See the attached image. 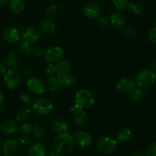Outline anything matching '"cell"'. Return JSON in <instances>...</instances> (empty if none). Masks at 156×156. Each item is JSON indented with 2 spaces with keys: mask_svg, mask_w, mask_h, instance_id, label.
Here are the masks:
<instances>
[{
  "mask_svg": "<svg viewBox=\"0 0 156 156\" xmlns=\"http://www.w3.org/2000/svg\"><path fill=\"white\" fill-rule=\"evenodd\" d=\"M74 146V138L67 132L59 133L53 140V148L61 155H65L71 152Z\"/></svg>",
  "mask_w": 156,
  "mask_h": 156,
  "instance_id": "1",
  "label": "cell"
},
{
  "mask_svg": "<svg viewBox=\"0 0 156 156\" xmlns=\"http://www.w3.org/2000/svg\"><path fill=\"white\" fill-rule=\"evenodd\" d=\"M74 101L76 106L85 110L94 105V96L90 90L83 88L76 92Z\"/></svg>",
  "mask_w": 156,
  "mask_h": 156,
  "instance_id": "2",
  "label": "cell"
},
{
  "mask_svg": "<svg viewBox=\"0 0 156 156\" xmlns=\"http://www.w3.org/2000/svg\"><path fill=\"white\" fill-rule=\"evenodd\" d=\"M135 81L140 89H148L155 82L156 74L152 69H143L137 74Z\"/></svg>",
  "mask_w": 156,
  "mask_h": 156,
  "instance_id": "3",
  "label": "cell"
},
{
  "mask_svg": "<svg viewBox=\"0 0 156 156\" xmlns=\"http://www.w3.org/2000/svg\"><path fill=\"white\" fill-rule=\"evenodd\" d=\"M96 147L102 153L111 154L117 149V142L111 136H101L96 141Z\"/></svg>",
  "mask_w": 156,
  "mask_h": 156,
  "instance_id": "4",
  "label": "cell"
},
{
  "mask_svg": "<svg viewBox=\"0 0 156 156\" xmlns=\"http://www.w3.org/2000/svg\"><path fill=\"white\" fill-rule=\"evenodd\" d=\"M4 82L6 86L10 89L18 88L21 82V76L19 72L15 69H10L4 74Z\"/></svg>",
  "mask_w": 156,
  "mask_h": 156,
  "instance_id": "5",
  "label": "cell"
},
{
  "mask_svg": "<svg viewBox=\"0 0 156 156\" xmlns=\"http://www.w3.org/2000/svg\"><path fill=\"white\" fill-rule=\"evenodd\" d=\"M53 105L51 101L46 98H39L32 103V109L37 114L45 116L51 113Z\"/></svg>",
  "mask_w": 156,
  "mask_h": 156,
  "instance_id": "6",
  "label": "cell"
},
{
  "mask_svg": "<svg viewBox=\"0 0 156 156\" xmlns=\"http://www.w3.org/2000/svg\"><path fill=\"white\" fill-rule=\"evenodd\" d=\"M63 49L59 47H50L45 50L44 58L49 63H57L64 57Z\"/></svg>",
  "mask_w": 156,
  "mask_h": 156,
  "instance_id": "7",
  "label": "cell"
},
{
  "mask_svg": "<svg viewBox=\"0 0 156 156\" xmlns=\"http://www.w3.org/2000/svg\"><path fill=\"white\" fill-rule=\"evenodd\" d=\"M75 144L78 145L82 148H85L89 146L92 143L93 137L89 132L85 130H81L76 133L73 136Z\"/></svg>",
  "mask_w": 156,
  "mask_h": 156,
  "instance_id": "8",
  "label": "cell"
},
{
  "mask_svg": "<svg viewBox=\"0 0 156 156\" xmlns=\"http://www.w3.org/2000/svg\"><path fill=\"white\" fill-rule=\"evenodd\" d=\"M26 85H27V88L29 91L35 94H42L45 91L46 88L45 84L44 83V82L39 78L37 77H31L27 79Z\"/></svg>",
  "mask_w": 156,
  "mask_h": 156,
  "instance_id": "9",
  "label": "cell"
},
{
  "mask_svg": "<svg viewBox=\"0 0 156 156\" xmlns=\"http://www.w3.org/2000/svg\"><path fill=\"white\" fill-rule=\"evenodd\" d=\"M70 113L73 114V119L75 123L79 126H85L87 124L88 120V117L87 114L85 113V110L79 108V107L73 105L69 108Z\"/></svg>",
  "mask_w": 156,
  "mask_h": 156,
  "instance_id": "10",
  "label": "cell"
},
{
  "mask_svg": "<svg viewBox=\"0 0 156 156\" xmlns=\"http://www.w3.org/2000/svg\"><path fill=\"white\" fill-rule=\"evenodd\" d=\"M20 35L24 41L33 43L39 39L41 34L36 27H32V26H27L21 30Z\"/></svg>",
  "mask_w": 156,
  "mask_h": 156,
  "instance_id": "11",
  "label": "cell"
},
{
  "mask_svg": "<svg viewBox=\"0 0 156 156\" xmlns=\"http://www.w3.org/2000/svg\"><path fill=\"white\" fill-rule=\"evenodd\" d=\"M82 12L86 18L90 19H94L99 16L100 9L95 3L87 2L82 7Z\"/></svg>",
  "mask_w": 156,
  "mask_h": 156,
  "instance_id": "12",
  "label": "cell"
},
{
  "mask_svg": "<svg viewBox=\"0 0 156 156\" xmlns=\"http://www.w3.org/2000/svg\"><path fill=\"white\" fill-rule=\"evenodd\" d=\"M136 81L130 77L122 78L117 83V89L125 93H129L134 88H136Z\"/></svg>",
  "mask_w": 156,
  "mask_h": 156,
  "instance_id": "13",
  "label": "cell"
},
{
  "mask_svg": "<svg viewBox=\"0 0 156 156\" xmlns=\"http://www.w3.org/2000/svg\"><path fill=\"white\" fill-rule=\"evenodd\" d=\"M18 150V141L15 139H9L3 145L2 152L5 156H14Z\"/></svg>",
  "mask_w": 156,
  "mask_h": 156,
  "instance_id": "14",
  "label": "cell"
},
{
  "mask_svg": "<svg viewBox=\"0 0 156 156\" xmlns=\"http://www.w3.org/2000/svg\"><path fill=\"white\" fill-rule=\"evenodd\" d=\"M58 82H59V87L64 88H69L76 85V79L74 76L70 74L69 73H64V74L58 75Z\"/></svg>",
  "mask_w": 156,
  "mask_h": 156,
  "instance_id": "15",
  "label": "cell"
},
{
  "mask_svg": "<svg viewBox=\"0 0 156 156\" xmlns=\"http://www.w3.org/2000/svg\"><path fill=\"white\" fill-rule=\"evenodd\" d=\"M3 38L9 44H16L21 38L19 31L15 27H8L3 31Z\"/></svg>",
  "mask_w": 156,
  "mask_h": 156,
  "instance_id": "16",
  "label": "cell"
},
{
  "mask_svg": "<svg viewBox=\"0 0 156 156\" xmlns=\"http://www.w3.org/2000/svg\"><path fill=\"white\" fill-rule=\"evenodd\" d=\"M109 21L114 27L120 29L125 25L126 18L122 12H114L110 16Z\"/></svg>",
  "mask_w": 156,
  "mask_h": 156,
  "instance_id": "17",
  "label": "cell"
},
{
  "mask_svg": "<svg viewBox=\"0 0 156 156\" xmlns=\"http://www.w3.org/2000/svg\"><path fill=\"white\" fill-rule=\"evenodd\" d=\"M50 126H51V129L57 134L67 132L69 129L68 122L62 119H53L51 121Z\"/></svg>",
  "mask_w": 156,
  "mask_h": 156,
  "instance_id": "18",
  "label": "cell"
},
{
  "mask_svg": "<svg viewBox=\"0 0 156 156\" xmlns=\"http://www.w3.org/2000/svg\"><path fill=\"white\" fill-rule=\"evenodd\" d=\"M18 129V123L15 120H6L0 124V130L5 134H14Z\"/></svg>",
  "mask_w": 156,
  "mask_h": 156,
  "instance_id": "19",
  "label": "cell"
},
{
  "mask_svg": "<svg viewBox=\"0 0 156 156\" xmlns=\"http://www.w3.org/2000/svg\"><path fill=\"white\" fill-rule=\"evenodd\" d=\"M46 154L45 146L41 143H33L27 149L28 156H44Z\"/></svg>",
  "mask_w": 156,
  "mask_h": 156,
  "instance_id": "20",
  "label": "cell"
},
{
  "mask_svg": "<svg viewBox=\"0 0 156 156\" xmlns=\"http://www.w3.org/2000/svg\"><path fill=\"white\" fill-rule=\"evenodd\" d=\"M40 28L42 30L44 33L50 34L53 33L55 31V26L54 21L51 19L50 18H44L40 22Z\"/></svg>",
  "mask_w": 156,
  "mask_h": 156,
  "instance_id": "21",
  "label": "cell"
},
{
  "mask_svg": "<svg viewBox=\"0 0 156 156\" xmlns=\"http://www.w3.org/2000/svg\"><path fill=\"white\" fill-rule=\"evenodd\" d=\"M72 69L71 62L69 59H63L57 62L56 65V74L61 75L64 73H69Z\"/></svg>",
  "mask_w": 156,
  "mask_h": 156,
  "instance_id": "22",
  "label": "cell"
},
{
  "mask_svg": "<svg viewBox=\"0 0 156 156\" xmlns=\"http://www.w3.org/2000/svg\"><path fill=\"white\" fill-rule=\"evenodd\" d=\"M30 110L27 107H21L15 113V119L18 122H25L30 117Z\"/></svg>",
  "mask_w": 156,
  "mask_h": 156,
  "instance_id": "23",
  "label": "cell"
},
{
  "mask_svg": "<svg viewBox=\"0 0 156 156\" xmlns=\"http://www.w3.org/2000/svg\"><path fill=\"white\" fill-rule=\"evenodd\" d=\"M17 59H18V58H17L16 54L13 52H9L5 56V65L7 66L10 69H17L18 68Z\"/></svg>",
  "mask_w": 156,
  "mask_h": 156,
  "instance_id": "24",
  "label": "cell"
},
{
  "mask_svg": "<svg viewBox=\"0 0 156 156\" xmlns=\"http://www.w3.org/2000/svg\"><path fill=\"white\" fill-rule=\"evenodd\" d=\"M25 4L24 0H10L9 8L14 13L19 14L24 11Z\"/></svg>",
  "mask_w": 156,
  "mask_h": 156,
  "instance_id": "25",
  "label": "cell"
},
{
  "mask_svg": "<svg viewBox=\"0 0 156 156\" xmlns=\"http://www.w3.org/2000/svg\"><path fill=\"white\" fill-rule=\"evenodd\" d=\"M132 137V132L127 127H123L117 133V140L121 143H125L130 140Z\"/></svg>",
  "mask_w": 156,
  "mask_h": 156,
  "instance_id": "26",
  "label": "cell"
},
{
  "mask_svg": "<svg viewBox=\"0 0 156 156\" xmlns=\"http://www.w3.org/2000/svg\"><path fill=\"white\" fill-rule=\"evenodd\" d=\"M34 46L32 44L31 42H29V41H24L22 40L21 43L19 44V50L23 54L25 55H30L33 53L34 50Z\"/></svg>",
  "mask_w": 156,
  "mask_h": 156,
  "instance_id": "27",
  "label": "cell"
},
{
  "mask_svg": "<svg viewBox=\"0 0 156 156\" xmlns=\"http://www.w3.org/2000/svg\"><path fill=\"white\" fill-rule=\"evenodd\" d=\"M143 98V92L140 88H134L133 91L129 93V100L131 102H136L140 101Z\"/></svg>",
  "mask_w": 156,
  "mask_h": 156,
  "instance_id": "28",
  "label": "cell"
},
{
  "mask_svg": "<svg viewBox=\"0 0 156 156\" xmlns=\"http://www.w3.org/2000/svg\"><path fill=\"white\" fill-rule=\"evenodd\" d=\"M126 9L136 15H142L144 12V8L140 2H129Z\"/></svg>",
  "mask_w": 156,
  "mask_h": 156,
  "instance_id": "29",
  "label": "cell"
},
{
  "mask_svg": "<svg viewBox=\"0 0 156 156\" xmlns=\"http://www.w3.org/2000/svg\"><path fill=\"white\" fill-rule=\"evenodd\" d=\"M47 86L50 91H56L59 88L57 76H51L47 81Z\"/></svg>",
  "mask_w": 156,
  "mask_h": 156,
  "instance_id": "30",
  "label": "cell"
},
{
  "mask_svg": "<svg viewBox=\"0 0 156 156\" xmlns=\"http://www.w3.org/2000/svg\"><path fill=\"white\" fill-rule=\"evenodd\" d=\"M32 136L35 140H41L43 138L44 135V129L41 125L36 124L33 126V129H32Z\"/></svg>",
  "mask_w": 156,
  "mask_h": 156,
  "instance_id": "31",
  "label": "cell"
},
{
  "mask_svg": "<svg viewBox=\"0 0 156 156\" xmlns=\"http://www.w3.org/2000/svg\"><path fill=\"white\" fill-rule=\"evenodd\" d=\"M122 34H123V36L125 38L130 40L135 37L136 35V32L135 29L133 28V27H127L123 29V32H122Z\"/></svg>",
  "mask_w": 156,
  "mask_h": 156,
  "instance_id": "32",
  "label": "cell"
},
{
  "mask_svg": "<svg viewBox=\"0 0 156 156\" xmlns=\"http://www.w3.org/2000/svg\"><path fill=\"white\" fill-rule=\"evenodd\" d=\"M129 0H113V4L115 6L116 9L119 10H124L126 9L129 5Z\"/></svg>",
  "mask_w": 156,
  "mask_h": 156,
  "instance_id": "33",
  "label": "cell"
},
{
  "mask_svg": "<svg viewBox=\"0 0 156 156\" xmlns=\"http://www.w3.org/2000/svg\"><path fill=\"white\" fill-rule=\"evenodd\" d=\"M32 129H33V126L31 123H27V122H23L20 126V130L23 134L27 135L29 133H31Z\"/></svg>",
  "mask_w": 156,
  "mask_h": 156,
  "instance_id": "34",
  "label": "cell"
},
{
  "mask_svg": "<svg viewBox=\"0 0 156 156\" xmlns=\"http://www.w3.org/2000/svg\"><path fill=\"white\" fill-rule=\"evenodd\" d=\"M145 156H156V143H150L146 147Z\"/></svg>",
  "mask_w": 156,
  "mask_h": 156,
  "instance_id": "35",
  "label": "cell"
},
{
  "mask_svg": "<svg viewBox=\"0 0 156 156\" xmlns=\"http://www.w3.org/2000/svg\"><path fill=\"white\" fill-rule=\"evenodd\" d=\"M45 73L49 76H53L56 74V66L53 63H49L45 67Z\"/></svg>",
  "mask_w": 156,
  "mask_h": 156,
  "instance_id": "36",
  "label": "cell"
},
{
  "mask_svg": "<svg viewBox=\"0 0 156 156\" xmlns=\"http://www.w3.org/2000/svg\"><path fill=\"white\" fill-rule=\"evenodd\" d=\"M30 138L27 135L24 134L23 136H21L18 139V143L21 145V146H27L30 144Z\"/></svg>",
  "mask_w": 156,
  "mask_h": 156,
  "instance_id": "37",
  "label": "cell"
},
{
  "mask_svg": "<svg viewBox=\"0 0 156 156\" xmlns=\"http://www.w3.org/2000/svg\"><path fill=\"white\" fill-rule=\"evenodd\" d=\"M20 99H21V101L27 104V105H30V104H32V102H33V99H32L31 95L29 94H27V93L21 94Z\"/></svg>",
  "mask_w": 156,
  "mask_h": 156,
  "instance_id": "38",
  "label": "cell"
},
{
  "mask_svg": "<svg viewBox=\"0 0 156 156\" xmlns=\"http://www.w3.org/2000/svg\"><path fill=\"white\" fill-rule=\"evenodd\" d=\"M149 40L152 43H156V26L152 27L149 32Z\"/></svg>",
  "mask_w": 156,
  "mask_h": 156,
  "instance_id": "39",
  "label": "cell"
},
{
  "mask_svg": "<svg viewBox=\"0 0 156 156\" xmlns=\"http://www.w3.org/2000/svg\"><path fill=\"white\" fill-rule=\"evenodd\" d=\"M56 12H57V7L55 5H50L46 10V12L49 16H53L54 15H56Z\"/></svg>",
  "mask_w": 156,
  "mask_h": 156,
  "instance_id": "40",
  "label": "cell"
},
{
  "mask_svg": "<svg viewBox=\"0 0 156 156\" xmlns=\"http://www.w3.org/2000/svg\"><path fill=\"white\" fill-rule=\"evenodd\" d=\"M44 52H45V50H44V49L41 47H35V48H34V50H33V53H34V54L37 56H44Z\"/></svg>",
  "mask_w": 156,
  "mask_h": 156,
  "instance_id": "41",
  "label": "cell"
},
{
  "mask_svg": "<svg viewBox=\"0 0 156 156\" xmlns=\"http://www.w3.org/2000/svg\"><path fill=\"white\" fill-rule=\"evenodd\" d=\"M98 21L100 23V24H101L102 26H105L108 24V23L109 22V19L107 18L106 16H98Z\"/></svg>",
  "mask_w": 156,
  "mask_h": 156,
  "instance_id": "42",
  "label": "cell"
},
{
  "mask_svg": "<svg viewBox=\"0 0 156 156\" xmlns=\"http://www.w3.org/2000/svg\"><path fill=\"white\" fill-rule=\"evenodd\" d=\"M131 156H145V152H143L142 149H136L132 153Z\"/></svg>",
  "mask_w": 156,
  "mask_h": 156,
  "instance_id": "43",
  "label": "cell"
},
{
  "mask_svg": "<svg viewBox=\"0 0 156 156\" xmlns=\"http://www.w3.org/2000/svg\"><path fill=\"white\" fill-rule=\"evenodd\" d=\"M7 71L6 70V66L4 63L0 62V75H3L5 73V72Z\"/></svg>",
  "mask_w": 156,
  "mask_h": 156,
  "instance_id": "44",
  "label": "cell"
},
{
  "mask_svg": "<svg viewBox=\"0 0 156 156\" xmlns=\"http://www.w3.org/2000/svg\"><path fill=\"white\" fill-rule=\"evenodd\" d=\"M48 156H61V154L54 149V150H52L49 152Z\"/></svg>",
  "mask_w": 156,
  "mask_h": 156,
  "instance_id": "45",
  "label": "cell"
},
{
  "mask_svg": "<svg viewBox=\"0 0 156 156\" xmlns=\"http://www.w3.org/2000/svg\"><path fill=\"white\" fill-rule=\"evenodd\" d=\"M10 0H0V6H4L9 2Z\"/></svg>",
  "mask_w": 156,
  "mask_h": 156,
  "instance_id": "46",
  "label": "cell"
},
{
  "mask_svg": "<svg viewBox=\"0 0 156 156\" xmlns=\"http://www.w3.org/2000/svg\"><path fill=\"white\" fill-rule=\"evenodd\" d=\"M152 70H153L154 73H155L156 74V59L153 61V62H152Z\"/></svg>",
  "mask_w": 156,
  "mask_h": 156,
  "instance_id": "47",
  "label": "cell"
},
{
  "mask_svg": "<svg viewBox=\"0 0 156 156\" xmlns=\"http://www.w3.org/2000/svg\"><path fill=\"white\" fill-rule=\"evenodd\" d=\"M3 101H4V95H3L2 93L0 91V105H2V104Z\"/></svg>",
  "mask_w": 156,
  "mask_h": 156,
  "instance_id": "48",
  "label": "cell"
},
{
  "mask_svg": "<svg viewBox=\"0 0 156 156\" xmlns=\"http://www.w3.org/2000/svg\"><path fill=\"white\" fill-rule=\"evenodd\" d=\"M1 144H2V139L1 137H0V146H1Z\"/></svg>",
  "mask_w": 156,
  "mask_h": 156,
  "instance_id": "49",
  "label": "cell"
},
{
  "mask_svg": "<svg viewBox=\"0 0 156 156\" xmlns=\"http://www.w3.org/2000/svg\"><path fill=\"white\" fill-rule=\"evenodd\" d=\"M155 24H156V18H155Z\"/></svg>",
  "mask_w": 156,
  "mask_h": 156,
  "instance_id": "50",
  "label": "cell"
},
{
  "mask_svg": "<svg viewBox=\"0 0 156 156\" xmlns=\"http://www.w3.org/2000/svg\"><path fill=\"white\" fill-rule=\"evenodd\" d=\"M1 110H2V108H1V107H0V111H1Z\"/></svg>",
  "mask_w": 156,
  "mask_h": 156,
  "instance_id": "51",
  "label": "cell"
},
{
  "mask_svg": "<svg viewBox=\"0 0 156 156\" xmlns=\"http://www.w3.org/2000/svg\"><path fill=\"white\" fill-rule=\"evenodd\" d=\"M136 1H138V2H139V1H142V0H136Z\"/></svg>",
  "mask_w": 156,
  "mask_h": 156,
  "instance_id": "52",
  "label": "cell"
}]
</instances>
